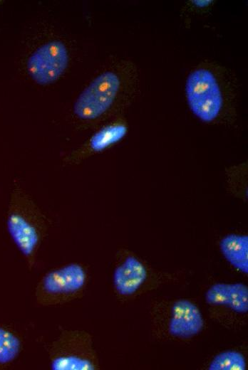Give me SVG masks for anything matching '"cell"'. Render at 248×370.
Listing matches in <instances>:
<instances>
[{"instance_id": "6da1fadb", "label": "cell", "mask_w": 248, "mask_h": 370, "mask_svg": "<svg viewBox=\"0 0 248 370\" xmlns=\"http://www.w3.org/2000/svg\"><path fill=\"white\" fill-rule=\"evenodd\" d=\"M86 280L85 269L76 263L52 270L38 282L36 300L43 305H53L73 300L84 287Z\"/></svg>"}, {"instance_id": "7a4b0ae2", "label": "cell", "mask_w": 248, "mask_h": 370, "mask_svg": "<svg viewBox=\"0 0 248 370\" xmlns=\"http://www.w3.org/2000/svg\"><path fill=\"white\" fill-rule=\"evenodd\" d=\"M186 96L192 113L201 120L213 121L222 107V96L217 81L210 70L192 72L186 81Z\"/></svg>"}, {"instance_id": "3957f363", "label": "cell", "mask_w": 248, "mask_h": 370, "mask_svg": "<svg viewBox=\"0 0 248 370\" xmlns=\"http://www.w3.org/2000/svg\"><path fill=\"white\" fill-rule=\"evenodd\" d=\"M120 85L118 76L107 71L96 77L80 94L73 112L80 119L95 120L104 114L113 105Z\"/></svg>"}, {"instance_id": "277c9868", "label": "cell", "mask_w": 248, "mask_h": 370, "mask_svg": "<svg viewBox=\"0 0 248 370\" xmlns=\"http://www.w3.org/2000/svg\"><path fill=\"white\" fill-rule=\"evenodd\" d=\"M86 338L77 330H63L49 347L52 370H94V361L85 352Z\"/></svg>"}, {"instance_id": "5b68a950", "label": "cell", "mask_w": 248, "mask_h": 370, "mask_svg": "<svg viewBox=\"0 0 248 370\" xmlns=\"http://www.w3.org/2000/svg\"><path fill=\"white\" fill-rule=\"evenodd\" d=\"M68 62L66 47L60 41L48 42L36 49L29 58L26 68L37 83L46 85L57 80Z\"/></svg>"}, {"instance_id": "8992f818", "label": "cell", "mask_w": 248, "mask_h": 370, "mask_svg": "<svg viewBox=\"0 0 248 370\" xmlns=\"http://www.w3.org/2000/svg\"><path fill=\"white\" fill-rule=\"evenodd\" d=\"M8 232L22 255L29 260L34 255L40 242V231L31 217L13 205L6 219Z\"/></svg>"}, {"instance_id": "52a82bcc", "label": "cell", "mask_w": 248, "mask_h": 370, "mask_svg": "<svg viewBox=\"0 0 248 370\" xmlns=\"http://www.w3.org/2000/svg\"><path fill=\"white\" fill-rule=\"evenodd\" d=\"M204 320L198 307L192 302L181 299L172 308L169 332L180 338H190L201 332Z\"/></svg>"}, {"instance_id": "ba28073f", "label": "cell", "mask_w": 248, "mask_h": 370, "mask_svg": "<svg viewBox=\"0 0 248 370\" xmlns=\"http://www.w3.org/2000/svg\"><path fill=\"white\" fill-rule=\"evenodd\" d=\"M207 303L223 305L238 313L248 311V288L242 283H216L205 294Z\"/></svg>"}, {"instance_id": "9c48e42d", "label": "cell", "mask_w": 248, "mask_h": 370, "mask_svg": "<svg viewBox=\"0 0 248 370\" xmlns=\"http://www.w3.org/2000/svg\"><path fill=\"white\" fill-rule=\"evenodd\" d=\"M147 278V270L135 257L128 256L113 273V285L118 294L128 296L134 294Z\"/></svg>"}, {"instance_id": "30bf717a", "label": "cell", "mask_w": 248, "mask_h": 370, "mask_svg": "<svg viewBox=\"0 0 248 370\" xmlns=\"http://www.w3.org/2000/svg\"><path fill=\"white\" fill-rule=\"evenodd\" d=\"M221 252L226 260L244 273H248V236L229 234L219 243Z\"/></svg>"}, {"instance_id": "8fae6325", "label": "cell", "mask_w": 248, "mask_h": 370, "mask_svg": "<svg viewBox=\"0 0 248 370\" xmlns=\"http://www.w3.org/2000/svg\"><path fill=\"white\" fill-rule=\"evenodd\" d=\"M21 342L7 328L0 326V369L9 366L19 355Z\"/></svg>"}, {"instance_id": "7c38bea8", "label": "cell", "mask_w": 248, "mask_h": 370, "mask_svg": "<svg viewBox=\"0 0 248 370\" xmlns=\"http://www.w3.org/2000/svg\"><path fill=\"white\" fill-rule=\"evenodd\" d=\"M127 132L123 125L106 126L93 135L90 140L91 149L95 152L102 151L123 139Z\"/></svg>"}, {"instance_id": "4fadbf2b", "label": "cell", "mask_w": 248, "mask_h": 370, "mask_svg": "<svg viewBox=\"0 0 248 370\" xmlns=\"http://www.w3.org/2000/svg\"><path fill=\"white\" fill-rule=\"evenodd\" d=\"M210 370H245L244 356L234 350H228L217 354L211 361Z\"/></svg>"}, {"instance_id": "5bb4252c", "label": "cell", "mask_w": 248, "mask_h": 370, "mask_svg": "<svg viewBox=\"0 0 248 370\" xmlns=\"http://www.w3.org/2000/svg\"><path fill=\"white\" fill-rule=\"evenodd\" d=\"M195 4L200 6H205L207 5L210 1H194Z\"/></svg>"}]
</instances>
